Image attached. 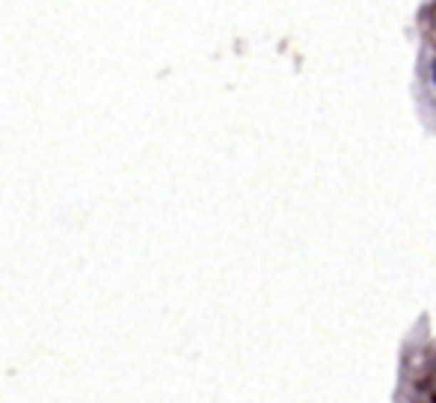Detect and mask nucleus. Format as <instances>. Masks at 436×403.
<instances>
[{
	"label": "nucleus",
	"mask_w": 436,
	"mask_h": 403,
	"mask_svg": "<svg viewBox=\"0 0 436 403\" xmlns=\"http://www.w3.org/2000/svg\"><path fill=\"white\" fill-rule=\"evenodd\" d=\"M433 83H436V63H433Z\"/></svg>",
	"instance_id": "f257e3e1"
}]
</instances>
